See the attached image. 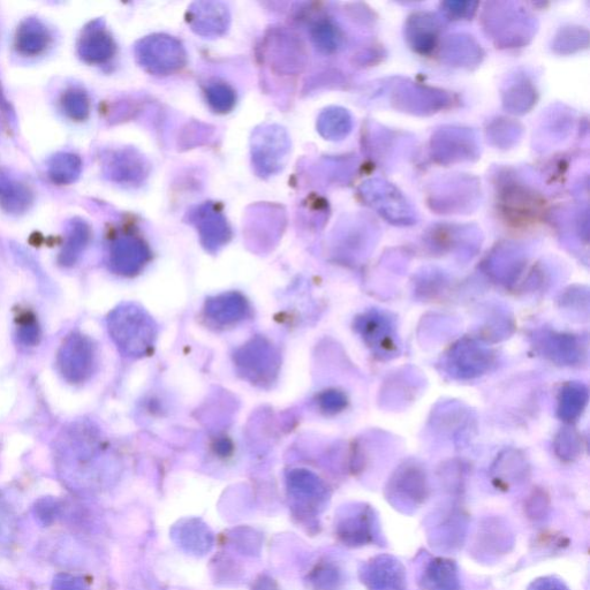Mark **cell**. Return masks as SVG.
I'll list each match as a JSON object with an SVG mask.
<instances>
[{"label": "cell", "instance_id": "obj_1", "mask_svg": "<svg viewBox=\"0 0 590 590\" xmlns=\"http://www.w3.org/2000/svg\"><path fill=\"white\" fill-rule=\"evenodd\" d=\"M108 329L118 349L128 357L146 352L153 337V327L141 309L119 306L108 317Z\"/></svg>", "mask_w": 590, "mask_h": 590}, {"label": "cell", "instance_id": "obj_2", "mask_svg": "<svg viewBox=\"0 0 590 590\" xmlns=\"http://www.w3.org/2000/svg\"><path fill=\"white\" fill-rule=\"evenodd\" d=\"M57 367L67 383H86L93 376L96 367V351L92 339L80 332H73L60 346Z\"/></svg>", "mask_w": 590, "mask_h": 590}, {"label": "cell", "instance_id": "obj_3", "mask_svg": "<svg viewBox=\"0 0 590 590\" xmlns=\"http://www.w3.org/2000/svg\"><path fill=\"white\" fill-rule=\"evenodd\" d=\"M361 332L363 337L368 340V344L380 347L381 351H391L393 345V337L389 331V323L384 317L380 315L367 316L366 319L361 320Z\"/></svg>", "mask_w": 590, "mask_h": 590}, {"label": "cell", "instance_id": "obj_4", "mask_svg": "<svg viewBox=\"0 0 590 590\" xmlns=\"http://www.w3.org/2000/svg\"><path fill=\"white\" fill-rule=\"evenodd\" d=\"M587 399L585 387L580 384L566 385L559 397V415L566 421H573L584 411Z\"/></svg>", "mask_w": 590, "mask_h": 590}, {"label": "cell", "instance_id": "obj_5", "mask_svg": "<svg viewBox=\"0 0 590 590\" xmlns=\"http://www.w3.org/2000/svg\"><path fill=\"white\" fill-rule=\"evenodd\" d=\"M145 261L142 248L133 244H120L112 254V267L118 274L132 275Z\"/></svg>", "mask_w": 590, "mask_h": 590}, {"label": "cell", "instance_id": "obj_6", "mask_svg": "<svg viewBox=\"0 0 590 590\" xmlns=\"http://www.w3.org/2000/svg\"><path fill=\"white\" fill-rule=\"evenodd\" d=\"M17 338L18 342L26 347H34L40 343L41 328L33 314L28 313L20 317L17 324Z\"/></svg>", "mask_w": 590, "mask_h": 590}, {"label": "cell", "instance_id": "obj_7", "mask_svg": "<svg viewBox=\"0 0 590 590\" xmlns=\"http://www.w3.org/2000/svg\"><path fill=\"white\" fill-rule=\"evenodd\" d=\"M548 340L547 349L549 350V354L555 352L556 357L564 359L571 358V351L576 352L577 347L579 346L577 340L573 338V336H565V335H550Z\"/></svg>", "mask_w": 590, "mask_h": 590}, {"label": "cell", "instance_id": "obj_8", "mask_svg": "<svg viewBox=\"0 0 590 590\" xmlns=\"http://www.w3.org/2000/svg\"><path fill=\"white\" fill-rule=\"evenodd\" d=\"M52 590H88L85 582L71 574H59L55 578Z\"/></svg>", "mask_w": 590, "mask_h": 590}, {"label": "cell", "instance_id": "obj_9", "mask_svg": "<svg viewBox=\"0 0 590 590\" xmlns=\"http://www.w3.org/2000/svg\"><path fill=\"white\" fill-rule=\"evenodd\" d=\"M13 516L9 506L0 499V541L9 540L12 535Z\"/></svg>", "mask_w": 590, "mask_h": 590}, {"label": "cell", "instance_id": "obj_10", "mask_svg": "<svg viewBox=\"0 0 590 590\" xmlns=\"http://www.w3.org/2000/svg\"><path fill=\"white\" fill-rule=\"evenodd\" d=\"M321 402L325 405V408L331 412H338L346 405V399L342 393L336 391L327 393Z\"/></svg>", "mask_w": 590, "mask_h": 590}, {"label": "cell", "instance_id": "obj_11", "mask_svg": "<svg viewBox=\"0 0 590 590\" xmlns=\"http://www.w3.org/2000/svg\"><path fill=\"white\" fill-rule=\"evenodd\" d=\"M0 590H5L2 586H0Z\"/></svg>", "mask_w": 590, "mask_h": 590}]
</instances>
